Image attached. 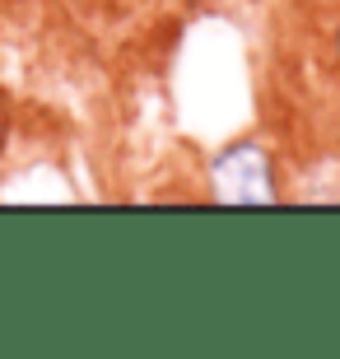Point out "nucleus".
Wrapping results in <instances>:
<instances>
[{"mask_svg": "<svg viewBox=\"0 0 340 359\" xmlns=\"http://www.w3.org/2000/svg\"><path fill=\"white\" fill-rule=\"evenodd\" d=\"M336 52H340V33H336Z\"/></svg>", "mask_w": 340, "mask_h": 359, "instance_id": "nucleus-2", "label": "nucleus"}, {"mask_svg": "<svg viewBox=\"0 0 340 359\" xmlns=\"http://www.w3.org/2000/svg\"><path fill=\"white\" fill-rule=\"evenodd\" d=\"M215 196L229 201V205H266V201H275L266 149L252 145V140L224 149L215 159Z\"/></svg>", "mask_w": 340, "mask_h": 359, "instance_id": "nucleus-1", "label": "nucleus"}]
</instances>
